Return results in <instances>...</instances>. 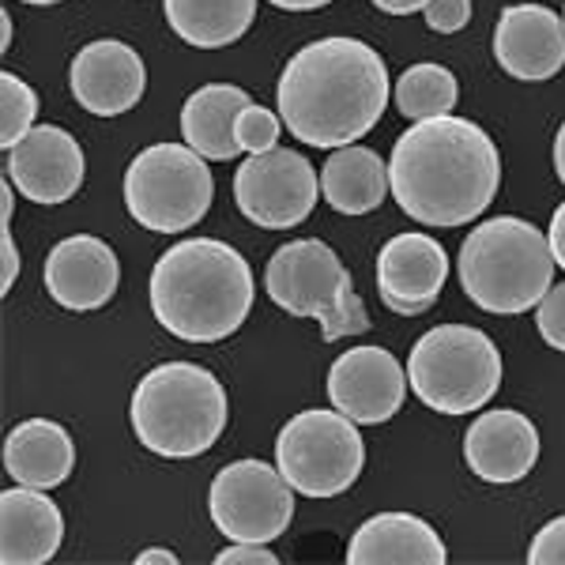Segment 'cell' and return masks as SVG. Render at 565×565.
<instances>
[{
	"label": "cell",
	"mask_w": 565,
	"mask_h": 565,
	"mask_svg": "<svg viewBox=\"0 0 565 565\" xmlns=\"http://www.w3.org/2000/svg\"><path fill=\"white\" fill-rule=\"evenodd\" d=\"M388 181L399 212L423 226L479 218L501 185V154L468 117L415 121L388 154Z\"/></svg>",
	"instance_id": "obj_1"
},
{
	"label": "cell",
	"mask_w": 565,
	"mask_h": 565,
	"mask_svg": "<svg viewBox=\"0 0 565 565\" xmlns=\"http://www.w3.org/2000/svg\"><path fill=\"white\" fill-rule=\"evenodd\" d=\"M388 90V68L373 45L321 39L287 61L276 103L287 132L309 148H348L377 129Z\"/></svg>",
	"instance_id": "obj_2"
},
{
	"label": "cell",
	"mask_w": 565,
	"mask_h": 565,
	"mask_svg": "<svg viewBox=\"0 0 565 565\" xmlns=\"http://www.w3.org/2000/svg\"><path fill=\"white\" fill-rule=\"evenodd\" d=\"M253 271L238 249L215 238H189L151 268V313L185 343H218L253 309Z\"/></svg>",
	"instance_id": "obj_3"
},
{
	"label": "cell",
	"mask_w": 565,
	"mask_h": 565,
	"mask_svg": "<svg viewBox=\"0 0 565 565\" xmlns=\"http://www.w3.org/2000/svg\"><path fill=\"white\" fill-rule=\"evenodd\" d=\"M132 434L154 457L189 460L207 452L226 430L231 404L212 370L196 362H162L136 385Z\"/></svg>",
	"instance_id": "obj_4"
},
{
	"label": "cell",
	"mask_w": 565,
	"mask_h": 565,
	"mask_svg": "<svg viewBox=\"0 0 565 565\" xmlns=\"http://www.w3.org/2000/svg\"><path fill=\"white\" fill-rule=\"evenodd\" d=\"M554 249L543 231L516 215L479 223L460 245V287L482 313H527L554 287Z\"/></svg>",
	"instance_id": "obj_5"
},
{
	"label": "cell",
	"mask_w": 565,
	"mask_h": 565,
	"mask_svg": "<svg viewBox=\"0 0 565 565\" xmlns=\"http://www.w3.org/2000/svg\"><path fill=\"white\" fill-rule=\"evenodd\" d=\"M264 290L290 317H313L324 340H351L370 328L366 306L354 295L348 268L317 238L287 242L264 268Z\"/></svg>",
	"instance_id": "obj_6"
},
{
	"label": "cell",
	"mask_w": 565,
	"mask_h": 565,
	"mask_svg": "<svg viewBox=\"0 0 565 565\" xmlns=\"http://www.w3.org/2000/svg\"><path fill=\"white\" fill-rule=\"evenodd\" d=\"M407 381H412L415 396L434 412H479L501 388L498 343L471 324H437L426 335H418L412 348Z\"/></svg>",
	"instance_id": "obj_7"
},
{
	"label": "cell",
	"mask_w": 565,
	"mask_h": 565,
	"mask_svg": "<svg viewBox=\"0 0 565 565\" xmlns=\"http://www.w3.org/2000/svg\"><path fill=\"white\" fill-rule=\"evenodd\" d=\"M212 170L189 143H151L125 170V207L143 231L181 234L212 207Z\"/></svg>",
	"instance_id": "obj_8"
},
{
	"label": "cell",
	"mask_w": 565,
	"mask_h": 565,
	"mask_svg": "<svg viewBox=\"0 0 565 565\" xmlns=\"http://www.w3.org/2000/svg\"><path fill=\"white\" fill-rule=\"evenodd\" d=\"M343 412H298L276 437V468L306 498H335L362 476L366 445Z\"/></svg>",
	"instance_id": "obj_9"
},
{
	"label": "cell",
	"mask_w": 565,
	"mask_h": 565,
	"mask_svg": "<svg viewBox=\"0 0 565 565\" xmlns=\"http://www.w3.org/2000/svg\"><path fill=\"white\" fill-rule=\"evenodd\" d=\"M295 494L287 476L264 460L226 463L207 490V513L234 543H271L290 527Z\"/></svg>",
	"instance_id": "obj_10"
},
{
	"label": "cell",
	"mask_w": 565,
	"mask_h": 565,
	"mask_svg": "<svg viewBox=\"0 0 565 565\" xmlns=\"http://www.w3.org/2000/svg\"><path fill=\"white\" fill-rule=\"evenodd\" d=\"M317 196L324 193L317 185L313 162L287 148L249 154L234 174L238 212L264 231H290V226L306 223L317 207Z\"/></svg>",
	"instance_id": "obj_11"
},
{
	"label": "cell",
	"mask_w": 565,
	"mask_h": 565,
	"mask_svg": "<svg viewBox=\"0 0 565 565\" xmlns=\"http://www.w3.org/2000/svg\"><path fill=\"white\" fill-rule=\"evenodd\" d=\"M407 396V370L385 348H351L328 370V399L335 412L354 418L359 426L388 423L404 407Z\"/></svg>",
	"instance_id": "obj_12"
},
{
	"label": "cell",
	"mask_w": 565,
	"mask_h": 565,
	"mask_svg": "<svg viewBox=\"0 0 565 565\" xmlns=\"http://www.w3.org/2000/svg\"><path fill=\"white\" fill-rule=\"evenodd\" d=\"M4 174L34 204H65L84 185V148L57 125H34L4 151Z\"/></svg>",
	"instance_id": "obj_13"
},
{
	"label": "cell",
	"mask_w": 565,
	"mask_h": 565,
	"mask_svg": "<svg viewBox=\"0 0 565 565\" xmlns=\"http://www.w3.org/2000/svg\"><path fill=\"white\" fill-rule=\"evenodd\" d=\"M72 98L95 117H117L143 98L148 68L132 45L117 39H98L72 57L68 68Z\"/></svg>",
	"instance_id": "obj_14"
},
{
	"label": "cell",
	"mask_w": 565,
	"mask_h": 565,
	"mask_svg": "<svg viewBox=\"0 0 565 565\" xmlns=\"http://www.w3.org/2000/svg\"><path fill=\"white\" fill-rule=\"evenodd\" d=\"M42 282L61 309H68V313H90V309H103L117 295L121 264H117V253L103 238L76 234V238H65L50 249L42 268Z\"/></svg>",
	"instance_id": "obj_15"
},
{
	"label": "cell",
	"mask_w": 565,
	"mask_h": 565,
	"mask_svg": "<svg viewBox=\"0 0 565 565\" xmlns=\"http://www.w3.org/2000/svg\"><path fill=\"white\" fill-rule=\"evenodd\" d=\"M449 257L426 234H396L377 253V290L381 302L399 317L426 313L445 290Z\"/></svg>",
	"instance_id": "obj_16"
},
{
	"label": "cell",
	"mask_w": 565,
	"mask_h": 565,
	"mask_svg": "<svg viewBox=\"0 0 565 565\" xmlns=\"http://www.w3.org/2000/svg\"><path fill=\"white\" fill-rule=\"evenodd\" d=\"M494 57L513 79H551L565 68V20L543 4H509L494 26Z\"/></svg>",
	"instance_id": "obj_17"
},
{
	"label": "cell",
	"mask_w": 565,
	"mask_h": 565,
	"mask_svg": "<svg viewBox=\"0 0 565 565\" xmlns=\"http://www.w3.org/2000/svg\"><path fill=\"white\" fill-rule=\"evenodd\" d=\"M463 460L487 482H521L540 460V430L521 412H487L468 426Z\"/></svg>",
	"instance_id": "obj_18"
},
{
	"label": "cell",
	"mask_w": 565,
	"mask_h": 565,
	"mask_svg": "<svg viewBox=\"0 0 565 565\" xmlns=\"http://www.w3.org/2000/svg\"><path fill=\"white\" fill-rule=\"evenodd\" d=\"M65 540V516L57 501L39 487L15 482L0 494V562L45 565Z\"/></svg>",
	"instance_id": "obj_19"
},
{
	"label": "cell",
	"mask_w": 565,
	"mask_h": 565,
	"mask_svg": "<svg viewBox=\"0 0 565 565\" xmlns=\"http://www.w3.org/2000/svg\"><path fill=\"white\" fill-rule=\"evenodd\" d=\"M441 535L415 513H377L354 532L348 565H445Z\"/></svg>",
	"instance_id": "obj_20"
},
{
	"label": "cell",
	"mask_w": 565,
	"mask_h": 565,
	"mask_svg": "<svg viewBox=\"0 0 565 565\" xmlns=\"http://www.w3.org/2000/svg\"><path fill=\"white\" fill-rule=\"evenodd\" d=\"M76 468V441L53 418H26L4 437V471L23 487L53 490Z\"/></svg>",
	"instance_id": "obj_21"
},
{
	"label": "cell",
	"mask_w": 565,
	"mask_h": 565,
	"mask_svg": "<svg viewBox=\"0 0 565 565\" xmlns=\"http://www.w3.org/2000/svg\"><path fill=\"white\" fill-rule=\"evenodd\" d=\"M253 98L234 84H207L193 90L181 106V136L189 148H196L204 159L226 162L238 159V114L249 106Z\"/></svg>",
	"instance_id": "obj_22"
},
{
	"label": "cell",
	"mask_w": 565,
	"mask_h": 565,
	"mask_svg": "<svg viewBox=\"0 0 565 565\" xmlns=\"http://www.w3.org/2000/svg\"><path fill=\"white\" fill-rule=\"evenodd\" d=\"M321 193L340 215L377 212L392 193L388 162L377 151L359 148V143L332 148V159L321 170Z\"/></svg>",
	"instance_id": "obj_23"
},
{
	"label": "cell",
	"mask_w": 565,
	"mask_h": 565,
	"mask_svg": "<svg viewBox=\"0 0 565 565\" xmlns=\"http://www.w3.org/2000/svg\"><path fill=\"white\" fill-rule=\"evenodd\" d=\"M162 12L181 42L196 50H218L249 31L257 0H162Z\"/></svg>",
	"instance_id": "obj_24"
},
{
	"label": "cell",
	"mask_w": 565,
	"mask_h": 565,
	"mask_svg": "<svg viewBox=\"0 0 565 565\" xmlns=\"http://www.w3.org/2000/svg\"><path fill=\"white\" fill-rule=\"evenodd\" d=\"M392 98H396V109L407 121H430V117L452 114V106L460 103V87L449 68L426 61V65L407 68L404 76L396 79Z\"/></svg>",
	"instance_id": "obj_25"
},
{
	"label": "cell",
	"mask_w": 565,
	"mask_h": 565,
	"mask_svg": "<svg viewBox=\"0 0 565 565\" xmlns=\"http://www.w3.org/2000/svg\"><path fill=\"white\" fill-rule=\"evenodd\" d=\"M39 117V95L12 72H0V148H15Z\"/></svg>",
	"instance_id": "obj_26"
},
{
	"label": "cell",
	"mask_w": 565,
	"mask_h": 565,
	"mask_svg": "<svg viewBox=\"0 0 565 565\" xmlns=\"http://www.w3.org/2000/svg\"><path fill=\"white\" fill-rule=\"evenodd\" d=\"M279 132H282V117L257 103H249L238 114V143L245 154H260V151L279 148Z\"/></svg>",
	"instance_id": "obj_27"
},
{
	"label": "cell",
	"mask_w": 565,
	"mask_h": 565,
	"mask_svg": "<svg viewBox=\"0 0 565 565\" xmlns=\"http://www.w3.org/2000/svg\"><path fill=\"white\" fill-rule=\"evenodd\" d=\"M15 279H20V253L12 242V181H4L0 185V295H8Z\"/></svg>",
	"instance_id": "obj_28"
},
{
	"label": "cell",
	"mask_w": 565,
	"mask_h": 565,
	"mask_svg": "<svg viewBox=\"0 0 565 565\" xmlns=\"http://www.w3.org/2000/svg\"><path fill=\"white\" fill-rule=\"evenodd\" d=\"M535 324L554 351H565V282L546 290V298L535 306Z\"/></svg>",
	"instance_id": "obj_29"
},
{
	"label": "cell",
	"mask_w": 565,
	"mask_h": 565,
	"mask_svg": "<svg viewBox=\"0 0 565 565\" xmlns=\"http://www.w3.org/2000/svg\"><path fill=\"white\" fill-rule=\"evenodd\" d=\"M527 565H565V516L543 524L527 551Z\"/></svg>",
	"instance_id": "obj_30"
},
{
	"label": "cell",
	"mask_w": 565,
	"mask_h": 565,
	"mask_svg": "<svg viewBox=\"0 0 565 565\" xmlns=\"http://www.w3.org/2000/svg\"><path fill=\"white\" fill-rule=\"evenodd\" d=\"M423 15L434 34H457L471 20V0H430Z\"/></svg>",
	"instance_id": "obj_31"
},
{
	"label": "cell",
	"mask_w": 565,
	"mask_h": 565,
	"mask_svg": "<svg viewBox=\"0 0 565 565\" xmlns=\"http://www.w3.org/2000/svg\"><path fill=\"white\" fill-rule=\"evenodd\" d=\"M279 558L268 551V543H234L215 554V565H276Z\"/></svg>",
	"instance_id": "obj_32"
},
{
	"label": "cell",
	"mask_w": 565,
	"mask_h": 565,
	"mask_svg": "<svg viewBox=\"0 0 565 565\" xmlns=\"http://www.w3.org/2000/svg\"><path fill=\"white\" fill-rule=\"evenodd\" d=\"M546 238H551L554 260H558V268L565 271V204H558V212H554V218H551V231H546Z\"/></svg>",
	"instance_id": "obj_33"
},
{
	"label": "cell",
	"mask_w": 565,
	"mask_h": 565,
	"mask_svg": "<svg viewBox=\"0 0 565 565\" xmlns=\"http://www.w3.org/2000/svg\"><path fill=\"white\" fill-rule=\"evenodd\" d=\"M373 4H377L381 12H388V15H412V12H423L430 0H373Z\"/></svg>",
	"instance_id": "obj_34"
},
{
	"label": "cell",
	"mask_w": 565,
	"mask_h": 565,
	"mask_svg": "<svg viewBox=\"0 0 565 565\" xmlns=\"http://www.w3.org/2000/svg\"><path fill=\"white\" fill-rule=\"evenodd\" d=\"M136 565H178V554L167 546H151V551L136 554Z\"/></svg>",
	"instance_id": "obj_35"
},
{
	"label": "cell",
	"mask_w": 565,
	"mask_h": 565,
	"mask_svg": "<svg viewBox=\"0 0 565 565\" xmlns=\"http://www.w3.org/2000/svg\"><path fill=\"white\" fill-rule=\"evenodd\" d=\"M268 4L282 8V12H317V8L332 4V0H268Z\"/></svg>",
	"instance_id": "obj_36"
},
{
	"label": "cell",
	"mask_w": 565,
	"mask_h": 565,
	"mask_svg": "<svg viewBox=\"0 0 565 565\" xmlns=\"http://www.w3.org/2000/svg\"><path fill=\"white\" fill-rule=\"evenodd\" d=\"M554 170H558V181L565 185V125L554 136Z\"/></svg>",
	"instance_id": "obj_37"
},
{
	"label": "cell",
	"mask_w": 565,
	"mask_h": 565,
	"mask_svg": "<svg viewBox=\"0 0 565 565\" xmlns=\"http://www.w3.org/2000/svg\"><path fill=\"white\" fill-rule=\"evenodd\" d=\"M8 45H12V20L4 15V39H0V50H8Z\"/></svg>",
	"instance_id": "obj_38"
},
{
	"label": "cell",
	"mask_w": 565,
	"mask_h": 565,
	"mask_svg": "<svg viewBox=\"0 0 565 565\" xmlns=\"http://www.w3.org/2000/svg\"><path fill=\"white\" fill-rule=\"evenodd\" d=\"M23 4H39V8H50V4H61V0H23Z\"/></svg>",
	"instance_id": "obj_39"
},
{
	"label": "cell",
	"mask_w": 565,
	"mask_h": 565,
	"mask_svg": "<svg viewBox=\"0 0 565 565\" xmlns=\"http://www.w3.org/2000/svg\"><path fill=\"white\" fill-rule=\"evenodd\" d=\"M562 20H565V12H562Z\"/></svg>",
	"instance_id": "obj_40"
}]
</instances>
